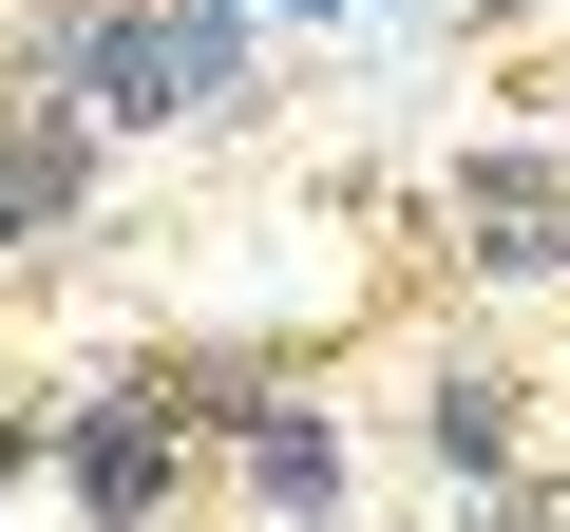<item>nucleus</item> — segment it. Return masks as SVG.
<instances>
[{
  "label": "nucleus",
  "instance_id": "nucleus-1",
  "mask_svg": "<svg viewBox=\"0 0 570 532\" xmlns=\"http://www.w3.org/2000/svg\"><path fill=\"white\" fill-rule=\"evenodd\" d=\"M20 77H58L115 152L209 134L266 77V0H96V20H20Z\"/></svg>",
  "mask_w": 570,
  "mask_h": 532
},
{
  "label": "nucleus",
  "instance_id": "nucleus-2",
  "mask_svg": "<svg viewBox=\"0 0 570 532\" xmlns=\"http://www.w3.org/2000/svg\"><path fill=\"white\" fill-rule=\"evenodd\" d=\"M190 456H209V418L171 400V362L58 381V494H77V532H171L190 513Z\"/></svg>",
  "mask_w": 570,
  "mask_h": 532
},
{
  "label": "nucleus",
  "instance_id": "nucleus-3",
  "mask_svg": "<svg viewBox=\"0 0 570 532\" xmlns=\"http://www.w3.org/2000/svg\"><path fill=\"white\" fill-rule=\"evenodd\" d=\"M438 247H456V286H570V152L532 134V152H456L438 171Z\"/></svg>",
  "mask_w": 570,
  "mask_h": 532
},
{
  "label": "nucleus",
  "instance_id": "nucleus-4",
  "mask_svg": "<svg viewBox=\"0 0 570 532\" xmlns=\"http://www.w3.org/2000/svg\"><path fill=\"white\" fill-rule=\"evenodd\" d=\"M96 190H115V134L58 77H20V96H0V266H58L96 228Z\"/></svg>",
  "mask_w": 570,
  "mask_h": 532
},
{
  "label": "nucleus",
  "instance_id": "nucleus-5",
  "mask_svg": "<svg viewBox=\"0 0 570 532\" xmlns=\"http://www.w3.org/2000/svg\"><path fill=\"white\" fill-rule=\"evenodd\" d=\"M228 475H247V513H266V532H324V513H343V475H362V456H343V400L247 381V400H228Z\"/></svg>",
  "mask_w": 570,
  "mask_h": 532
},
{
  "label": "nucleus",
  "instance_id": "nucleus-6",
  "mask_svg": "<svg viewBox=\"0 0 570 532\" xmlns=\"http://www.w3.org/2000/svg\"><path fill=\"white\" fill-rule=\"evenodd\" d=\"M419 456H438V494H532V381L513 362H438L419 381Z\"/></svg>",
  "mask_w": 570,
  "mask_h": 532
},
{
  "label": "nucleus",
  "instance_id": "nucleus-7",
  "mask_svg": "<svg viewBox=\"0 0 570 532\" xmlns=\"http://www.w3.org/2000/svg\"><path fill=\"white\" fill-rule=\"evenodd\" d=\"M20 475H58V400H0V494Z\"/></svg>",
  "mask_w": 570,
  "mask_h": 532
},
{
  "label": "nucleus",
  "instance_id": "nucleus-8",
  "mask_svg": "<svg viewBox=\"0 0 570 532\" xmlns=\"http://www.w3.org/2000/svg\"><path fill=\"white\" fill-rule=\"evenodd\" d=\"M456 532H570L551 494H456Z\"/></svg>",
  "mask_w": 570,
  "mask_h": 532
},
{
  "label": "nucleus",
  "instance_id": "nucleus-9",
  "mask_svg": "<svg viewBox=\"0 0 570 532\" xmlns=\"http://www.w3.org/2000/svg\"><path fill=\"white\" fill-rule=\"evenodd\" d=\"M266 20H419V0H266Z\"/></svg>",
  "mask_w": 570,
  "mask_h": 532
},
{
  "label": "nucleus",
  "instance_id": "nucleus-10",
  "mask_svg": "<svg viewBox=\"0 0 570 532\" xmlns=\"http://www.w3.org/2000/svg\"><path fill=\"white\" fill-rule=\"evenodd\" d=\"M39 20H96V0H39Z\"/></svg>",
  "mask_w": 570,
  "mask_h": 532
},
{
  "label": "nucleus",
  "instance_id": "nucleus-11",
  "mask_svg": "<svg viewBox=\"0 0 570 532\" xmlns=\"http://www.w3.org/2000/svg\"><path fill=\"white\" fill-rule=\"evenodd\" d=\"M551 152H570V134H551Z\"/></svg>",
  "mask_w": 570,
  "mask_h": 532
}]
</instances>
